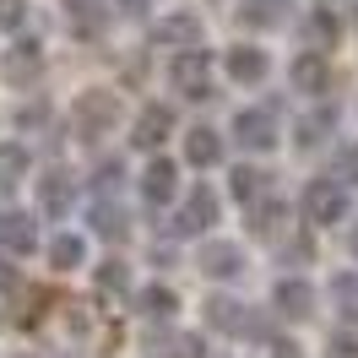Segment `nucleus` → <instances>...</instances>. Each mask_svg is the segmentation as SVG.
Segmentation results:
<instances>
[{
	"label": "nucleus",
	"mask_w": 358,
	"mask_h": 358,
	"mask_svg": "<svg viewBox=\"0 0 358 358\" xmlns=\"http://www.w3.org/2000/svg\"><path fill=\"white\" fill-rule=\"evenodd\" d=\"M299 212L310 217L315 228H331V223H342L348 217V185L342 179H310L304 185V196H299Z\"/></svg>",
	"instance_id": "obj_1"
},
{
	"label": "nucleus",
	"mask_w": 358,
	"mask_h": 358,
	"mask_svg": "<svg viewBox=\"0 0 358 358\" xmlns=\"http://www.w3.org/2000/svg\"><path fill=\"white\" fill-rule=\"evenodd\" d=\"M71 120H76V136H82V141H98V136H109L114 125H120V98H114V92H82L76 109H71Z\"/></svg>",
	"instance_id": "obj_2"
},
{
	"label": "nucleus",
	"mask_w": 358,
	"mask_h": 358,
	"mask_svg": "<svg viewBox=\"0 0 358 358\" xmlns=\"http://www.w3.org/2000/svg\"><path fill=\"white\" fill-rule=\"evenodd\" d=\"M212 223H217V190H206V185H196V190L185 196V206L174 212V223H169V234H174V239H196V234H206Z\"/></svg>",
	"instance_id": "obj_3"
},
{
	"label": "nucleus",
	"mask_w": 358,
	"mask_h": 358,
	"mask_svg": "<svg viewBox=\"0 0 358 358\" xmlns=\"http://www.w3.org/2000/svg\"><path fill=\"white\" fill-rule=\"evenodd\" d=\"M234 141H239L245 152H266L271 141H277V109H271V103L239 109L234 114Z\"/></svg>",
	"instance_id": "obj_4"
},
{
	"label": "nucleus",
	"mask_w": 358,
	"mask_h": 358,
	"mask_svg": "<svg viewBox=\"0 0 358 358\" xmlns=\"http://www.w3.org/2000/svg\"><path fill=\"white\" fill-rule=\"evenodd\" d=\"M174 87L185 92L190 103H206V98H212V76H206L201 44H196V49H179V55H174Z\"/></svg>",
	"instance_id": "obj_5"
},
{
	"label": "nucleus",
	"mask_w": 358,
	"mask_h": 358,
	"mask_svg": "<svg viewBox=\"0 0 358 358\" xmlns=\"http://www.w3.org/2000/svg\"><path fill=\"white\" fill-rule=\"evenodd\" d=\"M293 92H304V98H326L331 92V66H326L320 49H304L293 60Z\"/></svg>",
	"instance_id": "obj_6"
},
{
	"label": "nucleus",
	"mask_w": 358,
	"mask_h": 358,
	"mask_svg": "<svg viewBox=\"0 0 358 358\" xmlns=\"http://www.w3.org/2000/svg\"><path fill=\"white\" fill-rule=\"evenodd\" d=\"M223 71H228V82H245V87H255V82H266V49H255V44H234L223 55Z\"/></svg>",
	"instance_id": "obj_7"
},
{
	"label": "nucleus",
	"mask_w": 358,
	"mask_h": 358,
	"mask_svg": "<svg viewBox=\"0 0 358 358\" xmlns=\"http://www.w3.org/2000/svg\"><path fill=\"white\" fill-rule=\"evenodd\" d=\"M271 310L288 315V320H310L315 315V288L304 277H282V282L271 288Z\"/></svg>",
	"instance_id": "obj_8"
},
{
	"label": "nucleus",
	"mask_w": 358,
	"mask_h": 358,
	"mask_svg": "<svg viewBox=\"0 0 358 358\" xmlns=\"http://www.w3.org/2000/svg\"><path fill=\"white\" fill-rule=\"evenodd\" d=\"M0 71H6V82H38L44 76V44L38 38H17L11 55L0 60Z\"/></svg>",
	"instance_id": "obj_9"
},
{
	"label": "nucleus",
	"mask_w": 358,
	"mask_h": 358,
	"mask_svg": "<svg viewBox=\"0 0 358 358\" xmlns=\"http://www.w3.org/2000/svg\"><path fill=\"white\" fill-rule=\"evenodd\" d=\"M169 136H174V109H169V103H147V109L136 114V136H131L136 147L157 152V147H163Z\"/></svg>",
	"instance_id": "obj_10"
},
{
	"label": "nucleus",
	"mask_w": 358,
	"mask_h": 358,
	"mask_svg": "<svg viewBox=\"0 0 358 358\" xmlns=\"http://www.w3.org/2000/svg\"><path fill=\"white\" fill-rule=\"evenodd\" d=\"M174 190H179V169L169 163V157H152V163L141 169V201L169 206V201H174Z\"/></svg>",
	"instance_id": "obj_11"
},
{
	"label": "nucleus",
	"mask_w": 358,
	"mask_h": 358,
	"mask_svg": "<svg viewBox=\"0 0 358 358\" xmlns=\"http://www.w3.org/2000/svg\"><path fill=\"white\" fill-rule=\"evenodd\" d=\"M152 38H157V44H169V49H196V44H201V17L174 11V17H163V22L152 27Z\"/></svg>",
	"instance_id": "obj_12"
},
{
	"label": "nucleus",
	"mask_w": 358,
	"mask_h": 358,
	"mask_svg": "<svg viewBox=\"0 0 358 358\" xmlns=\"http://www.w3.org/2000/svg\"><path fill=\"white\" fill-rule=\"evenodd\" d=\"M71 190H76V179H71L66 169H49V174L38 179V212L66 217V212H71Z\"/></svg>",
	"instance_id": "obj_13"
},
{
	"label": "nucleus",
	"mask_w": 358,
	"mask_h": 358,
	"mask_svg": "<svg viewBox=\"0 0 358 358\" xmlns=\"http://www.w3.org/2000/svg\"><path fill=\"white\" fill-rule=\"evenodd\" d=\"M196 266H201L206 277H239V271H245V250H239V245H223V239H212V245H201Z\"/></svg>",
	"instance_id": "obj_14"
},
{
	"label": "nucleus",
	"mask_w": 358,
	"mask_h": 358,
	"mask_svg": "<svg viewBox=\"0 0 358 358\" xmlns=\"http://www.w3.org/2000/svg\"><path fill=\"white\" fill-rule=\"evenodd\" d=\"M92 228L109 239V245H120V239H131V217H125V206H114V196H98L92 201Z\"/></svg>",
	"instance_id": "obj_15"
},
{
	"label": "nucleus",
	"mask_w": 358,
	"mask_h": 358,
	"mask_svg": "<svg viewBox=\"0 0 358 358\" xmlns=\"http://www.w3.org/2000/svg\"><path fill=\"white\" fill-rule=\"evenodd\" d=\"M185 163H196V169L223 163V136L212 131V125H196V131L185 136Z\"/></svg>",
	"instance_id": "obj_16"
},
{
	"label": "nucleus",
	"mask_w": 358,
	"mask_h": 358,
	"mask_svg": "<svg viewBox=\"0 0 358 358\" xmlns=\"http://www.w3.org/2000/svg\"><path fill=\"white\" fill-rule=\"evenodd\" d=\"M206 326L212 331H245L250 326V304H239V299H206Z\"/></svg>",
	"instance_id": "obj_17"
},
{
	"label": "nucleus",
	"mask_w": 358,
	"mask_h": 358,
	"mask_svg": "<svg viewBox=\"0 0 358 358\" xmlns=\"http://www.w3.org/2000/svg\"><path fill=\"white\" fill-rule=\"evenodd\" d=\"M0 245L11 250V255H27V250L38 245V228H33V217H27V212H6V217H0Z\"/></svg>",
	"instance_id": "obj_18"
},
{
	"label": "nucleus",
	"mask_w": 358,
	"mask_h": 358,
	"mask_svg": "<svg viewBox=\"0 0 358 358\" xmlns=\"http://www.w3.org/2000/svg\"><path fill=\"white\" fill-rule=\"evenodd\" d=\"M336 38H342V22H336L326 6L304 17V44H310V49H320V55H326V49H336Z\"/></svg>",
	"instance_id": "obj_19"
},
{
	"label": "nucleus",
	"mask_w": 358,
	"mask_h": 358,
	"mask_svg": "<svg viewBox=\"0 0 358 358\" xmlns=\"http://www.w3.org/2000/svg\"><path fill=\"white\" fill-rule=\"evenodd\" d=\"M288 6L293 0H239V22L245 27H277V22H288Z\"/></svg>",
	"instance_id": "obj_20"
},
{
	"label": "nucleus",
	"mask_w": 358,
	"mask_h": 358,
	"mask_svg": "<svg viewBox=\"0 0 358 358\" xmlns=\"http://www.w3.org/2000/svg\"><path fill=\"white\" fill-rule=\"evenodd\" d=\"M331 125H336V109H331V103H320L315 114H304V120H299V131H293V141H299V147L310 152V147H320V141L331 136Z\"/></svg>",
	"instance_id": "obj_21"
},
{
	"label": "nucleus",
	"mask_w": 358,
	"mask_h": 358,
	"mask_svg": "<svg viewBox=\"0 0 358 358\" xmlns=\"http://www.w3.org/2000/svg\"><path fill=\"white\" fill-rule=\"evenodd\" d=\"M179 310V299H174V288H163V282H152V288H141L136 293V315H147V320H169V315Z\"/></svg>",
	"instance_id": "obj_22"
},
{
	"label": "nucleus",
	"mask_w": 358,
	"mask_h": 358,
	"mask_svg": "<svg viewBox=\"0 0 358 358\" xmlns=\"http://www.w3.org/2000/svg\"><path fill=\"white\" fill-rule=\"evenodd\" d=\"M266 190H271V179L261 174V169H250V163L228 174V196H234V201H245V206H250V201H261Z\"/></svg>",
	"instance_id": "obj_23"
},
{
	"label": "nucleus",
	"mask_w": 358,
	"mask_h": 358,
	"mask_svg": "<svg viewBox=\"0 0 358 358\" xmlns=\"http://www.w3.org/2000/svg\"><path fill=\"white\" fill-rule=\"evenodd\" d=\"M282 217H288L282 201H266V196L250 201V234H255V239H277V234H282Z\"/></svg>",
	"instance_id": "obj_24"
},
{
	"label": "nucleus",
	"mask_w": 358,
	"mask_h": 358,
	"mask_svg": "<svg viewBox=\"0 0 358 358\" xmlns=\"http://www.w3.org/2000/svg\"><path fill=\"white\" fill-rule=\"evenodd\" d=\"M27 147L22 141H0V190H11V185H22V174H27Z\"/></svg>",
	"instance_id": "obj_25"
},
{
	"label": "nucleus",
	"mask_w": 358,
	"mask_h": 358,
	"mask_svg": "<svg viewBox=\"0 0 358 358\" xmlns=\"http://www.w3.org/2000/svg\"><path fill=\"white\" fill-rule=\"evenodd\" d=\"M87 261V245L76 239V234H55V245H49V266L55 271H76Z\"/></svg>",
	"instance_id": "obj_26"
},
{
	"label": "nucleus",
	"mask_w": 358,
	"mask_h": 358,
	"mask_svg": "<svg viewBox=\"0 0 358 358\" xmlns=\"http://www.w3.org/2000/svg\"><path fill=\"white\" fill-rule=\"evenodd\" d=\"M92 282H98V293H125L131 288V271H125V261L114 255V261H103V266L92 271Z\"/></svg>",
	"instance_id": "obj_27"
},
{
	"label": "nucleus",
	"mask_w": 358,
	"mask_h": 358,
	"mask_svg": "<svg viewBox=\"0 0 358 358\" xmlns=\"http://www.w3.org/2000/svg\"><path fill=\"white\" fill-rule=\"evenodd\" d=\"M120 179H125V163H120V157H103V163L92 169V190H98V196H114Z\"/></svg>",
	"instance_id": "obj_28"
},
{
	"label": "nucleus",
	"mask_w": 358,
	"mask_h": 358,
	"mask_svg": "<svg viewBox=\"0 0 358 358\" xmlns=\"http://www.w3.org/2000/svg\"><path fill=\"white\" fill-rule=\"evenodd\" d=\"M152 348H163L157 358H201V336H157Z\"/></svg>",
	"instance_id": "obj_29"
},
{
	"label": "nucleus",
	"mask_w": 358,
	"mask_h": 358,
	"mask_svg": "<svg viewBox=\"0 0 358 358\" xmlns=\"http://www.w3.org/2000/svg\"><path fill=\"white\" fill-rule=\"evenodd\" d=\"M331 179H342V185H358V141H342L336 147V169Z\"/></svg>",
	"instance_id": "obj_30"
},
{
	"label": "nucleus",
	"mask_w": 358,
	"mask_h": 358,
	"mask_svg": "<svg viewBox=\"0 0 358 358\" xmlns=\"http://www.w3.org/2000/svg\"><path fill=\"white\" fill-rule=\"evenodd\" d=\"M336 299H342V310H348V320L358 315V277L348 271V277H336Z\"/></svg>",
	"instance_id": "obj_31"
},
{
	"label": "nucleus",
	"mask_w": 358,
	"mask_h": 358,
	"mask_svg": "<svg viewBox=\"0 0 358 358\" xmlns=\"http://www.w3.org/2000/svg\"><path fill=\"white\" fill-rule=\"evenodd\" d=\"M27 17V0H0V27H22Z\"/></svg>",
	"instance_id": "obj_32"
},
{
	"label": "nucleus",
	"mask_w": 358,
	"mask_h": 358,
	"mask_svg": "<svg viewBox=\"0 0 358 358\" xmlns=\"http://www.w3.org/2000/svg\"><path fill=\"white\" fill-rule=\"evenodd\" d=\"M331 353H336V358H358V336H353V331H336Z\"/></svg>",
	"instance_id": "obj_33"
},
{
	"label": "nucleus",
	"mask_w": 358,
	"mask_h": 358,
	"mask_svg": "<svg viewBox=\"0 0 358 358\" xmlns=\"http://www.w3.org/2000/svg\"><path fill=\"white\" fill-rule=\"evenodd\" d=\"M98 6H103V0H66L71 17H87V11H98Z\"/></svg>",
	"instance_id": "obj_34"
},
{
	"label": "nucleus",
	"mask_w": 358,
	"mask_h": 358,
	"mask_svg": "<svg viewBox=\"0 0 358 358\" xmlns=\"http://www.w3.org/2000/svg\"><path fill=\"white\" fill-rule=\"evenodd\" d=\"M271 358H304V348H293V342H271Z\"/></svg>",
	"instance_id": "obj_35"
},
{
	"label": "nucleus",
	"mask_w": 358,
	"mask_h": 358,
	"mask_svg": "<svg viewBox=\"0 0 358 358\" xmlns=\"http://www.w3.org/2000/svg\"><path fill=\"white\" fill-rule=\"evenodd\" d=\"M147 6H152V0H120V11H125V17H147Z\"/></svg>",
	"instance_id": "obj_36"
},
{
	"label": "nucleus",
	"mask_w": 358,
	"mask_h": 358,
	"mask_svg": "<svg viewBox=\"0 0 358 358\" xmlns=\"http://www.w3.org/2000/svg\"><path fill=\"white\" fill-rule=\"evenodd\" d=\"M0 288H17V266H11L6 255H0Z\"/></svg>",
	"instance_id": "obj_37"
},
{
	"label": "nucleus",
	"mask_w": 358,
	"mask_h": 358,
	"mask_svg": "<svg viewBox=\"0 0 358 358\" xmlns=\"http://www.w3.org/2000/svg\"><path fill=\"white\" fill-rule=\"evenodd\" d=\"M348 250H353V261H358V228H353V234H348Z\"/></svg>",
	"instance_id": "obj_38"
},
{
	"label": "nucleus",
	"mask_w": 358,
	"mask_h": 358,
	"mask_svg": "<svg viewBox=\"0 0 358 358\" xmlns=\"http://www.w3.org/2000/svg\"><path fill=\"white\" fill-rule=\"evenodd\" d=\"M11 358H33V353H11Z\"/></svg>",
	"instance_id": "obj_39"
}]
</instances>
